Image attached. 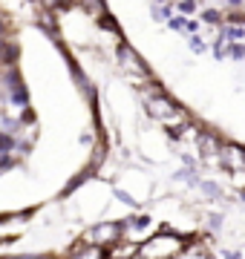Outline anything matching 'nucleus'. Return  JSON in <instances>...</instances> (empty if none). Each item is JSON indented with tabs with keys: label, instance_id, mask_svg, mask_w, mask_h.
<instances>
[{
	"label": "nucleus",
	"instance_id": "nucleus-6",
	"mask_svg": "<svg viewBox=\"0 0 245 259\" xmlns=\"http://www.w3.org/2000/svg\"><path fill=\"white\" fill-rule=\"evenodd\" d=\"M66 3H72V0H47V6H52V9H58V6H66Z\"/></svg>",
	"mask_w": 245,
	"mask_h": 259
},
{
	"label": "nucleus",
	"instance_id": "nucleus-2",
	"mask_svg": "<svg viewBox=\"0 0 245 259\" xmlns=\"http://www.w3.org/2000/svg\"><path fill=\"white\" fill-rule=\"evenodd\" d=\"M182 245H185V242H182L176 233H159V236L147 239L144 245H139V256H147V259L179 256V253H182Z\"/></svg>",
	"mask_w": 245,
	"mask_h": 259
},
{
	"label": "nucleus",
	"instance_id": "nucleus-5",
	"mask_svg": "<svg viewBox=\"0 0 245 259\" xmlns=\"http://www.w3.org/2000/svg\"><path fill=\"white\" fill-rule=\"evenodd\" d=\"M78 3H81V6H87L93 15H104V3H101V0H78Z\"/></svg>",
	"mask_w": 245,
	"mask_h": 259
},
{
	"label": "nucleus",
	"instance_id": "nucleus-4",
	"mask_svg": "<svg viewBox=\"0 0 245 259\" xmlns=\"http://www.w3.org/2000/svg\"><path fill=\"white\" fill-rule=\"evenodd\" d=\"M118 236H121V228L118 225H104V228L90 233V239H95V245H115Z\"/></svg>",
	"mask_w": 245,
	"mask_h": 259
},
{
	"label": "nucleus",
	"instance_id": "nucleus-3",
	"mask_svg": "<svg viewBox=\"0 0 245 259\" xmlns=\"http://www.w3.org/2000/svg\"><path fill=\"white\" fill-rule=\"evenodd\" d=\"M118 61H121V66L124 69H130V72H136V75H147V66L139 61V55L133 52L130 47H121L118 49Z\"/></svg>",
	"mask_w": 245,
	"mask_h": 259
},
{
	"label": "nucleus",
	"instance_id": "nucleus-1",
	"mask_svg": "<svg viewBox=\"0 0 245 259\" xmlns=\"http://www.w3.org/2000/svg\"><path fill=\"white\" fill-rule=\"evenodd\" d=\"M147 112H150L156 121H161L165 127H173V130L188 124V112L182 110V107H176V104L170 101V98H165V95L150 98V101H147Z\"/></svg>",
	"mask_w": 245,
	"mask_h": 259
}]
</instances>
